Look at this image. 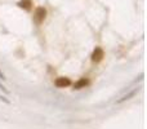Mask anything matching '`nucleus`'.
<instances>
[{"label": "nucleus", "mask_w": 147, "mask_h": 129, "mask_svg": "<svg viewBox=\"0 0 147 129\" xmlns=\"http://www.w3.org/2000/svg\"><path fill=\"white\" fill-rule=\"evenodd\" d=\"M45 17H47L45 8H43V7L36 8L35 13H34V22H35L36 25H41V23L44 22V20H45Z\"/></svg>", "instance_id": "1"}, {"label": "nucleus", "mask_w": 147, "mask_h": 129, "mask_svg": "<svg viewBox=\"0 0 147 129\" xmlns=\"http://www.w3.org/2000/svg\"><path fill=\"white\" fill-rule=\"evenodd\" d=\"M103 57H105V52L102 51L101 48H96L93 52V54H92V61L98 63V62H101L102 59H103Z\"/></svg>", "instance_id": "2"}, {"label": "nucleus", "mask_w": 147, "mask_h": 129, "mask_svg": "<svg viewBox=\"0 0 147 129\" xmlns=\"http://www.w3.org/2000/svg\"><path fill=\"white\" fill-rule=\"evenodd\" d=\"M54 84H56L57 88H66V86H69L71 84V80L69 78H58L54 81Z\"/></svg>", "instance_id": "3"}, {"label": "nucleus", "mask_w": 147, "mask_h": 129, "mask_svg": "<svg viewBox=\"0 0 147 129\" xmlns=\"http://www.w3.org/2000/svg\"><path fill=\"white\" fill-rule=\"evenodd\" d=\"M18 7L25 10H30L31 8H32V1H31V0H21V1L18 3Z\"/></svg>", "instance_id": "4"}, {"label": "nucleus", "mask_w": 147, "mask_h": 129, "mask_svg": "<svg viewBox=\"0 0 147 129\" xmlns=\"http://www.w3.org/2000/svg\"><path fill=\"white\" fill-rule=\"evenodd\" d=\"M89 81L86 80V79H81V80H79L78 83H75V89H81V88H85V85H88Z\"/></svg>", "instance_id": "5"}, {"label": "nucleus", "mask_w": 147, "mask_h": 129, "mask_svg": "<svg viewBox=\"0 0 147 129\" xmlns=\"http://www.w3.org/2000/svg\"><path fill=\"white\" fill-rule=\"evenodd\" d=\"M137 92H138V89H133V91H132V92H130V93L125 94V96H124V97H123V98H121V99H119V101H117V103H121V102H124V101H127V99H129V98H130V97H133V96H134V94H136V93H137Z\"/></svg>", "instance_id": "6"}, {"label": "nucleus", "mask_w": 147, "mask_h": 129, "mask_svg": "<svg viewBox=\"0 0 147 129\" xmlns=\"http://www.w3.org/2000/svg\"><path fill=\"white\" fill-rule=\"evenodd\" d=\"M0 79H3V80H4V79H5L4 74H3V72H1V71H0Z\"/></svg>", "instance_id": "7"}]
</instances>
